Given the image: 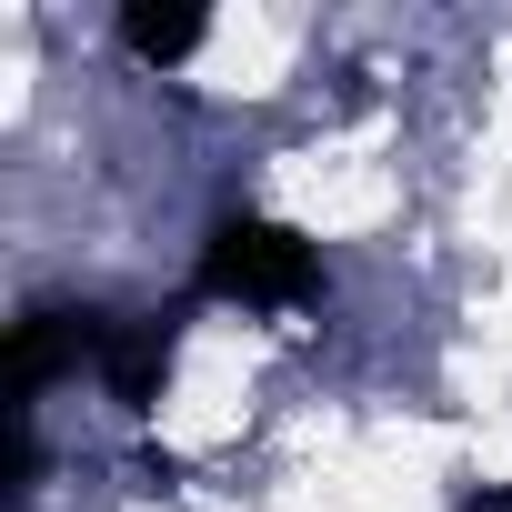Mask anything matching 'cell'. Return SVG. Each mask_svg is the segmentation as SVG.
I'll list each match as a JSON object with an SVG mask.
<instances>
[{
	"mask_svg": "<svg viewBox=\"0 0 512 512\" xmlns=\"http://www.w3.org/2000/svg\"><path fill=\"white\" fill-rule=\"evenodd\" d=\"M191 292H201V302H251V312H302V302H322V251H312L292 221L231 211V221L201 241Z\"/></svg>",
	"mask_w": 512,
	"mask_h": 512,
	"instance_id": "obj_1",
	"label": "cell"
},
{
	"mask_svg": "<svg viewBox=\"0 0 512 512\" xmlns=\"http://www.w3.org/2000/svg\"><path fill=\"white\" fill-rule=\"evenodd\" d=\"M111 332H121V322H111V312H91V302H81V312H71V302L21 312V322H11V412H31V402H41L61 372H81V362L101 372Z\"/></svg>",
	"mask_w": 512,
	"mask_h": 512,
	"instance_id": "obj_2",
	"label": "cell"
},
{
	"mask_svg": "<svg viewBox=\"0 0 512 512\" xmlns=\"http://www.w3.org/2000/svg\"><path fill=\"white\" fill-rule=\"evenodd\" d=\"M171 362H181V322H171V312H151V322H121V332H111L101 382H111V402H121V412H151V402H161V382H171Z\"/></svg>",
	"mask_w": 512,
	"mask_h": 512,
	"instance_id": "obj_3",
	"label": "cell"
},
{
	"mask_svg": "<svg viewBox=\"0 0 512 512\" xmlns=\"http://www.w3.org/2000/svg\"><path fill=\"white\" fill-rule=\"evenodd\" d=\"M121 41H131V61L181 71V61L211 41V11H191V0H131V11H121Z\"/></svg>",
	"mask_w": 512,
	"mask_h": 512,
	"instance_id": "obj_4",
	"label": "cell"
}]
</instances>
